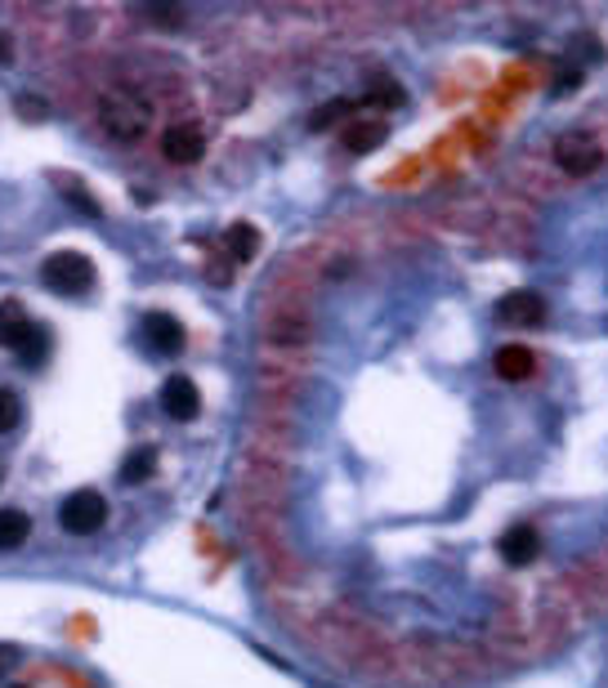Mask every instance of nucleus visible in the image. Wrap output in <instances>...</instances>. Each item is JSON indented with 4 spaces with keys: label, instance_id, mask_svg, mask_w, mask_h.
<instances>
[{
    "label": "nucleus",
    "instance_id": "f257e3e1",
    "mask_svg": "<svg viewBox=\"0 0 608 688\" xmlns=\"http://www.w3.org/2000/svg\"><path fill=\"white\" fill-rule=\"evenodd\" d=\"M99 126L117 143H139L153 126V108H148V98H139L130 90H104L99 94Z\"/></svg>",
    "mask_w": 608,
    "mask_h": 688
},
{
    "label": "nucleus",
    "instance_id": "f03ea898",
    "mask_svg": "<svg viewBox=\"0 0 608 688\" xmlns=\"http://www.w3.org/2000/svg\"><path fill=\"white\" fill-rule=\"evenodd\" d=\"M40 282L55 295H68L72 300V295H85L90 286H95V260L81 256V251H55L40 264Z\"/></svg>",
    "mask_w": 608,
    "mask_h": 688
},
{
    "label": "nucleus",
    "instance_id": "7ed1b4c3",
    "mask_svg": "<svg viewBox=\"0 0 608 688\" xmlns=\"http://www.w3.org/2000/svg\"><path fill=\"white\" fill-rule=\"evenodd\" d=\"M550 157H555V166L564 175H595L604 166V147H599V139L591 130H569V134L555 139Z\"/></svg>",
    "mask_w": 608,
    "mask_h": 688
},
{
    "label": "nucleus",
    "instance_id": "20e7f679",
    "mask_svg": "<svg viewBox=\"0 0 608 688\" xmlns=\"http://www.w3.org/2000/svg\"><path fill=\"white\" fill-rule=\"evenodd\" d=\"M59 523H63V532H72V536L99 532V527L108 523V501H104V491H95V487L72 491V497L59 506Z\"/></svg>",
    "mask_w": 608,
    "mask_h": 688
},
{
    "label": "nucleus",
    "instance_id": "39448f33",
    "mask_svg": "<svg viewBox=\"0 0 608 688\" xmlns=\"http://www.w3.org/2000/svg\"><path fill=\"white\" fill-rule=\"evenodd\" d=\"M202 153H206V139H202V130L193 121H175V126L162 130V157L166 162L193 166V162H202Z\"/></svg>",
    "mask_w": 608,
    "mask_h": 688
},
{
    "label": "nucleus",
    "instance_id": "423d86ee",
    "mask_svg": "<svg viewBox=\"0 0 608 688\" xmlns=\"http://www.w3.org/2000/svg\"><path fill=\"white\" fill-rule=\"evenodd\" d=\"M497 318H501L505 327H524V331H533V327L546 322V295H537V290H510V295H501Z\"/></svg>",
    "mask_w": 608,
    "mask_h": 688
},
{
    "label": "nucleus",
    "instance_id": "0eeeda50",
    "mask_svg": "<svg viewBox=\"0 0 608 688\" xmlns=\"http://www.w3.org/2000/svg\"><path fill=\"white\" fill-rule=\"evenodd\" d=\"M497 550H501V559H505L510 568H524V564H533V559L541 555V532H537L533 523H514V527L501 532Z\"/></svg>",
    "mask_w": 608,
    "mask_h": 688
},
{
    "label": "nucleus",
    "instance_id": "6e6552de",
    "mask_svg": "<svg viewBox=\"0 0 608 688\" xmlns=\"http://www.w3.org/2000/svg\"><path fill=\"white\" fill-rule=\"evenodd\" d=\"M385 139H390V126L381 117H354V121L341 126V143H345V153H354V157L377 153Z\"/></svg>",
    "mask_w": 608,
    "mask_h": 688
},
{
    "label": "nucleus",
    "instance_id": "1a4fd4ad",
    "mask_svg": "<svg viewBox=\"0 0 608 688\" xmlns=\"http://www.w3.org/2000/svg\"><path fill=\"white\" fill-rule=\"evenodd\" d=\"M162 412H166L170 420H193V416L202 412L198 384H193L189 376H170V380L162 384Z\"/></svg>",
    "mask_w": 608,
    "mask_h": 688
},
{
    "label": "nucleus",
    "instance_id": "9d476101",
    "mask_svg": "<svg viewBox=\"0 0 608 688\" xmlns=\"http://www.w3.org/2000/svg\"><path fill=\"white\" fill-rule=\"evenodd\" d=\"M144 335H148V344H153V354H162V358H175V354H183V322L175 318V313H148L144 318Z\"/></svg>",
    "mask_w": 608,
    "mask_h": 688
},
{
    "label": "nucleus",
    "instance_id": "9b49d317",
    "mask_svg": "<svg viewBox=\"0 0 608 688\" xmlns=\"http://www.w3.org/2000/svg\"><path fill=\"white\" fill-rule=\"evenodd\" d=\"M32 327H36V322L23 313L19 300H0V349H14V354H19V344L27 340Z\"/></svg>",
    "mask_w": 608,
    "mask_h": 688
},
{
    "label": "nucleus",
    "instance_id": "f8f14e48",
    "mask_svg": "<svg viewBox=\"0 0 608 688\" xmlns=\"http://www.w3.org/2000/svg\"><path fill=\"white\" fill-rule=\"evenodd\" d=\"M492 367L501 380H528L537 371V358H533V349H524V344H505V349H497Z\"/></svg>",
    "mask_w": 608,
    "mask_h": 688
},
{
    "label": "nucleus",
    "instance_id": "ddd939ff",
    "mask_svg": "<svg viewBox=\"0 0 608 688\" xmlns=\"http://www.w3.org/2000/svg\"><path fill=\"white\" fill-rule=\"evenodd\" d=\"M224 246H228V256L238 260V264H251V260L260 256V228L247 224V220L228 224V228H224Z\"/></svg>",
    "mask_w": 608,
    "mask_h": 688
},
{
    "label": "nucleus",
    "instance_id": "4468645a",
    "mask_svg": "<svg viewBox=\"0 0 608 688\" xmlns=\"http://www.w3.org/2000/svg\"><path fill=\"white\" fill-rule=\"evenodd\" d=\"M27 536H32V519L23 510H14V506L0 510V550H19Z\"/></svg>",
    "mask_w": 608,
    "mask_h": 688
},
{
    "label": "nucleus",
    "instance_id": "2eb2a0df",
    "mask_svg": "<svg viewBox=\"0 0 608 688\" xmlns=\"http://www.w3.org/2000/svg\"><path fill=\"white\" fill-rule=\"evenodd\" d=\"M153 470H157V452L144 442V448H134V452L121 461V483H126V487H139V483L153 478Z\"/></svg>",
    "mask_w": 608,
    "mask_h": 688
},
{
    "label": "nucleus",
    "instance_id": "dca6fc26",
    "mask_svg": "<svg viewBox=\"0 0 608 688\" xmlns=\"http://www.w3.org/2000/svg\"><path fill=\"white\" fill-rule=\"evenodd\" d=\"M45 354H50V331H45V327H32V331H27V340L19 344V358H23L27 367H40V363H45Z\"/></svg>",
    "mask_w": 608,
    "mask_h": 688
},
{
    "label": "nucleus",
    "instance_id": "f3484780",
    "mask_svg": "<svg viewBox=\"0 0 608 688\" xmlns=\"http://www.w3.org/2000/svg\"><path fill=\"white\" fill-rule=\"evenodd\" d=\"M19 420H23V399H19L14 389H5V384H0V434L19 429Z\"/></svg>",
    "mask_w": 608,
    "mask_h": 688
},
{
    "label": "nucleus",
    "instance_id": "a211bd4d",
    "mask_svg": "<svg viewBox=\"0 0 608 688\" xmlns=\"http://www.w3.org/2000/svg\"><path fill=\"white\" fill-rule=\"evenodd\" d=\"M55 183H63V188H68V202H72L76 211H85L90 220H99V215H104V211H99V202H95V197H90V188H81V183H68L63 175H55Z\"/></svg>",
    "mask_w": 608,
    "mask_h": 688
},
{
    "label": "nucleus",
    "instance_id": "6ab92c4d",
    "mask_svg": "<svg viewBox=\"0 0 608 688\" xmlns=\"http://www.w3.org/2000/svg\"><path fill=\"white\" fill-rule=\"evenodd\" d=\"M354 112V104H349V98H336V104H326V108H318L313 117H309V126L313 130H326V126H332V121H345ZM354 121V117H349Z\"/></svg>",
    "mask_w": 608,
    "mask_h": 688
},
{
    "label": "nucleus",
    "instance_id": "aec40b11",
    "mask_svg": "<svg viewBox=\"0 0 608 688\" xmlns=\"http://www.w3.org/2000/svg\"><path fill=\"white\" fill-rule=\"evenodd\" d=\"M371 108H403V90L394 81H377V90H367Z\"/></svg>",
    "mask_w": 608,
    "mask_h": 688
},
{
    "label": "nucleus",
    "instance_id": "412c9836",
    "mask_svg": "<svg viewBox=\"0 0 608 688\" xmlns=\"http://www.w3.org/2000/svg\"><path fill=\"white\" fill-rule=\"evenodd\" d=\"M14 112L23 117V121H45V117H50V104H45V98H36V94H19L14 98Z\"/></svg>",
    "mask_w": 608,
    "mask_h": 688
},
{
    "label": "nucleus",
    "instance_id": "4be33fe9",
    "mask_svg": "<svg viewBox=\"0 0 608 688\" xmlns=\"http://www.w3.org/2000/svg\"><path fill=\"white\" fill-rule=\"evenodd\" d=\"M14 63V40H10V32H0V68H10Z\"/></svg>",
    "mask_w": 608,
    "mask_h": 688
},
{
    "label": "nucleus",
    "instance_id": "5701e85b",
    "mask_svg": "<svg viewBox=\"0 0 608 688\" xmlns=\"http://www.w3.org/2000/svg\"><path fill=\"white\" fill-rule=\"evenodd\" d=\"M577 81H582V72H564V76H559V85H555V94H573Z\"/></svg>",
    "mask_w": 608,
    "mask_h": 688
},
{
    "label": "nucleus",
    "instance_id": "b1692460",
    "mask_svg": "<svg viewBox=\"0 0 608 688\" xmlns=\"http://www.w3.org/2000/svg\"><path fill=\"white\" fill-rule=\"evenodd\" d=\"M14 657H19V649H14V644H0V675H5V671L14 666Z\"/></svg>",
    "mask_w": 608,
    "mask_h": 688
},
{
    "label": "nucleus",
    "instance_id": "393cba45",
    "mask_svg": "<svg viewBox=\"0 0 608 688\" xmlns=\"http://www.w3.org/2000/svg\"><path fill=\"white\" fill-rule=\"evenodd\" d=\"M0 483H5V465H0Z\"/></svg>",
    "mask_w": 608,
    "mask_h": 688
},
{
    "label": "nucleus",
    "instance_id": "a878e982",
    "mask_svg": "<svg viewBox=\"0 0 608 688\" xmlns=\"http://www.w3.org/2000/svg\"><path fill=\"white\" fill-rule=\"evenodd\" d=\"M604 559H608V555H604Z\"/></svg>",
    "mask_w": 608,
    "mask_h": 688
}]
</instances>
